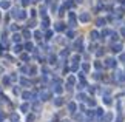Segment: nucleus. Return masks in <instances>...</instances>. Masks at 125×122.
<instances>
[{
  "label": "nucleus",
  "mask_w": 125,
  "mask_h": 122,
  "mask_svg": "<svg viewBox=\"0 0 125 122\" xmlns=\"http://www.w3.org/2000/svg\"><path fill=\"white\" fill-rule=\"evenodd\" d=\"M108 34H110V30H107V28H105V30L102 31V37H107Z\"/></svg>",
  "instance_id": "603ef678"
},
{
  "label": "nucleus",
  "mask_w": 125,
  "mask_h": 122,
  "mask_svg": "<svg viewBox=\"0 0 125 122\" xmlns=\"http://www.w3.org/2000/svg\"><path fill=\"white\" fill-rule=\"evenodd\" d=\"M48 60H50V63H56L57 57H56V56H52V54H50V57H48Z\"/></svg>",
  "instance_id": "4c0bfd02"
},
{
  "label": "nucleus",
  "mask_w": 125,
  "mask_h": 122,
  "mask_svg": "<svg viewBox=\"0 0 125 122\" xmlns=\"http://www.w3.org/2000/svg\"><path fill=\"white\" fill-rule=\"evenodd\" d=\"M45 39H46V40H50V39H52V31H46V34H45Z\"/></svg>",
  "instance_id": "37998d69"
},
{
  "label": "nucleus",
  "mask_w": 125,
  "mask_h": 122,
  "mask_svg": "<svg viewBox=\"0 0 125 122\" xmlns=\"http://www.w3.org/2000/svg\"><path fill=\"white\" fill-rule=\"evenodd\" d=\"M30 12H31V17H36V12H37V11H36V9H31Z\"/></svg>",
  "instance_id": "4d7b16f0"
},
{
  "label": "nucleus",
  "mask_w": 125,
  "mask_h": 122,
  "mask_svg": "<svg viewBox=\"0 0 125 122\" xmlns=\"http://www.w3.org/2000/svg\"><path fill=\"white\" fill-rule=\"evenodd\" d=\"M59 14H60V16H63V14H65V5H62V6L59 8Z\"/></svg>",
  "instance_id": "49530a36"
},
{
  "label": "nucleus",
  "mask_w": 125,
  "mask_h": 122,
  "mask_svg": "<svg viewBox=\"0 0 125 122\" xmlns=\"http://www.w3.org/2000/svg\"><path fill=\"white\" fill-rule=\"evenodd\" d=\"M0 74H2V70H0Z\"/></svg>",
  "instance_id": "0e129e2a"
},
{
  "label": "nucleus",
  "mask_w": 125,
  "mask_h": 122,
  "mask_svg": "<svg viewBox=\"0 0 125 122\" xmlns=\"http://www.w3.org/2000/svg\"><path fill=\"white\" fill-rule=\"evenodd\" d=\"M52 91H54L56 94H62V91H63V87L59 84V79H56V84L52 87Z\"/></svg>",
  "instance_id": "20e7f679"
},
{
  "label": "nucleus",
  "mask_w": 125,
  "mask_h": 122,
  "mask_svg": "<svg viewBox=\"0 0 125 122\" xmlns=\"http://www.w3.org/2000/svg\"><path fill=\"white\" fill-rule=\"evenodd\" d=\"M28 110H30V104H28V102H25V104H22V105H20V111L26 113Z\"/></svg>",
  "instance_id": "393cba45"
},
{
  "label": "nucleus",
  "mask_w": 125,
  "mask_h": 122,
  "mask_svg": "<svg viewBox=\"0 0 125 122\" xmlns=\"http://www.w3.org/2000/svg\"><path fill=\"white\" fill-rule=\"evenodd\" d=\"M117 40H119V34L117 33H111V39H110V42H111V43H117Z\"/></svg>",
  "instance_id": "aec40b11"
},
{
  "label": "nucleus",
  "mask_w": 125,
  "mask_h": 122,
  "mask_svg": "<svg viewBox=\"0 0 125 122\" xmlns=\"http://www.w3.org/2000/svg\"><path fill=\"white\" fill-rule=\"evenodd\" d=\"M22 36L25 37V39H30V37H31V33L28 31V30H25V31H23V34H22Z\"/></svg>",
  "instance_id": "79ce46f5"
},
{
  "label": "nucleus",
  "mask_w": 125,
  "mask_h": 122,
  "mask_svg": "<svg viewBox=\"0 0 125 122\" xmlns=\"http://www.w3.org/2000/svg\"><path fill=\"white\" fill-rule=\"evenodd\" d=\"M0 17H2V16H0Z\"/></svg>",
  "instance_id": "338daca9"
},
{
  "label": "nucleus",
  "mask_w": 125,
  "mask_h": 122,
  "mask_svg": "<svg viewBox=\"0 0 125 122\" xmlns=\"http://www.w3.org/2000/svg\"><path fill=\"white\" fill-rule=\"evenodd\" d=\"M37 74V68L36 67H30V76H36Z\"/></svg>",
  "instance_id": "7c9ffc66"
},
{
  "label": "nucleus",
  "mask_w": 125,
  "mask_h": 122,
  "mask_svg": "<svg viewBox=\"0 0 125 122\" xmlns=\"http://www.w3.org/2000/svg\"><path fill=\"white\" fill-rule=\"evenodd\" d=\"M34 26H36V20H34V19H31V20L28 22V28H34Z\"/></svg>",
  "instance_id": "58836bf2"
},
{
  "label": "nucleus",
  "mask_w": 125,
  "mask_h": 122,
  "mask_svg": "<svg viewBox=\"0 0 125 122\" xmlns=\"http://www.w3.org/2000/svg\"><path fill=\"white\" fill-rule=\"evenodd\" d=\"M90 20H91V16H90V12L83 11V12H80V14H79V22H80V23H88Z\"/></svg>",
  "instance_id": "f03ea898"
},
{
  "label": "nucleus",
  "mask_w": 125,
  "mask_h": 122,
  "mask_svg": "<svg viewBox=\"0 0 125 122\" xmlns=\"http://www.w3.org/2000/svg\"><path fill=\"white\" fill-rule=\"evenodd\" d=\"M86 99H88V97H86L85 93H77V100L79 102H86Z\"/></svg>",
  "instance_id": "a211bd4d"
},
{
  "label": "nucleus",
  "mask_w": 125,
  "mask_h": 122,
  "mask_svg": "<svg viewBox=\"0 0 125 122\" xmlns=\"http://www.w3.org/2000/svg\"><path fill=\"white\" fill-rule=\"evenodd\" d=\"M114 122H122V116H121V114H119V116H117V118H116V121H114Z\"/></svg>",
  "instance_id": "bf43d9fd"
},
{
  "label": "nucleus",
  "mask_w": 125,
  "mask_h": 122,
  "mask_svg": "<svg viewBox=\"0 0 125 122\" xmlns=\"http://www.w3.org/2000/svg\"><path fill=\"white\" fill-rule=\"evenodd\" d=\"M11 121H12V122H19V114L12 113V114H11Z\"/></svg>",
  "instance_id": "ea45409f"
},
{
  "label": "nucleus",
  "mask_w": 125,
  "mask_h": 122,
  "mask_svg": "<svg viewBox=\"0 0 125 122\" xmlns=\"http://www.w3.org/2000/svg\"><path fill=\"white\" fill-rule=\"evenodd\" d=\"M119 62H124L125 63V53H121V56H119Z\"/></svg>",
  "instance_id": "8fccbe9b"
},
{
  "label": "nucleus",
  "mask_w": 125,
  "mask_h": 122,
  "mask_svg": "<svg viewBox=\"0 0 125 122\" xmlns=\"http://www.w3.org/2000/svg\"><path fill=\"white\" fill-rule=\"evenodd\" d=\"M19 82H20V85H22V87H31V82L28 80V79H25V77H22V79L19 80Z\"/></svg>",
  "instance_id": "412c9836"
},
{
  "label": "nucleus",
  "mask_w": 125,
  "mask_h": 122,
  "mask_svg": "<svg viewBox=\"0 0 125 122\" xmlns=\"http://www.w3.org/2000/svg\"><path fill=\"white\" fill-rule=\"evenodd\" d=\"M20 40H22V36H20V34H17V33H14L12 34V42L14 43H20Z\"/></svg>",
  "instance_id": "6ab92c4d"
},
{
  "label": "nucleus",
  "mask_w": 125,
  "mask_h": 122,
  "mask_svg": "<svg viewBox=\"0 0 125 122\" xmlns=\"http://www.w3.org/2000/svg\"><path fill=\"white\" fill-rule=\"evenodd\" d=\"M77 70H79V63L73 62V63H71V71H77Z\"/></svg>",
  "instance_id": "2f4dec72"
},
{
  "label": "nucleus",
  "mask_w": 125,
  "mask_h": 122,
  "mask_svg": "<svg viewBox=\"0 0 125 122\" xmlns=\"http://www.w3.org/2000/svg\"><path fill=\"white\" fill-rule=\"evenodd\" d=\"M5 119V116H3V113H2V111H0V122H2Z\"/></svg>",
  "instance_id": "e2e57ef3"
},
{
  "label": "nucleus",
  "mask_w": 125,
  "mask_h": 122,
  "mask_svg": "<svg viewBox=\"0 0 125 122\" xmlns=\"http://www.w3.org/2000/svg\"><path fill=\"white\" fill-rule=\"evenodd\" d=\"M113 119H114V114H113V113L104 114V121H105V122H113Z\"/></svg>",
  "instance_id": "f3484780"
},
{
  "label": "nucleus",
  "mask_w": 125,
  "mask_h": 122,
  "mask_svg": "<svg viewBox=\"0 0 125 122\" xmlns=\"http://www.w3.org/2000/svg\"><path fill=\"white\" fill-rule=\"evenodd\" d=\"M25 50H26L28 53H30V51H32V50H34V45H32V43H31V42H28V43H26V45H25Z\"/></svg>",
  "instance_id": "bb28decb"
},
{
  "label": "nucleus",
  "mask_w": 125,
  "mask_h": 122,
  "mask_svg": "<svg viewBox=\"0 0 125 122\" xmlns=\"http://www.w3.org/2000/svg\"><path fill=\"white\" fill-rule=\"evenodd\" d=\"M121 36H122V37H125V26H122V28H121Z\"/></svg>",
  "instance_id": "6e6d98bb"
},
{
  "label": "nucleus",
  "mask_w": 125,
  "mask_h": 122,
  "mask_svg": "<svg viewBox=\"0 0 125 122\" xmlns=\"http://www.w3.org/2000/svg\"><path fill=\"white\" fill-rule=\"evenodd\" d=\"M12 51L16 53V54H20V53H22V45L16 43V45H14V48H12Z\"/></svg>",
  "instance_id": "b1692460"
},
{
  "label": "nucleus",
  "mask_w": 125,
  "mask_h": 122,
  "mask_svg": "<svg viewBox=\"0 0 125 122\" xmlns=\"http://www.w3.org/2000/svg\"><path fill=\"white\" fill-rule=\"evenodd\" d=\"M82 45H83V40H82V37H79L77 40L74 42V48H76V50H79V51H82V50H83Z\"/></svg>",
  "instance_id": "6e6552de"
},
{
  "label": "nucleus",
  "mask_w": 125,
  "mask_h": 122,
  "mask_svg": "<svg viewBox=\"0 0 125 122\" xmlns=\"http://www.w3.org/2000/svg\"><path fill=\"white\" fill-rule=\"evenodd\" d=\"M86 104H88L90 107H96V100L94 99H86Z\"/></svg>",
  "instance_id": "e433bc0d"
},
{
  "label": "nucleus",
  "mask_w": 125,
  "mask_h": 122,
  "mask_svg": "<svg viewBox=\"0 0 125 122\" xmlns=\"http://www.w3.org/2000/svg\"><path fill=\"white\" fill-rule=\"evenodd\" d=\"M104 104L105 105H111L113 104V97L111 96H104Z\"/></svg>",
  "instance_id": "5701e85b"
},
{
  "label": "nucleus",
  "mask_w": 125,
  "mask_h": 122,
  "mask_svg": "<svg viewBox=\"0 0 125 122\" xmlns=\"http://www.w3.org/2000/svg\"><path fill=\"white\" fill-rule=\"evenodd\" d=\"M36 121V116L34 114H28L26 116V122H34Z\"/></svg>",
  "instance_id": "72a5a7b5"
},
{
  "label": "nucleus",
  "mask_w": 125,
  "mask_h": 122,
  "mask_svg": "<svg viewBox=\"0 0 125 122\" xmlns=\"http://www.w3.org/2000/svg\"><path fill=\"white\" fill-rule=\"evenodd\" d=\"M122 50H124L122 43H113V45H111V51L113 53H122Z\"/></svg>",
  "instance_id": "423d86ee"
},
{
  "label": "nucleus",
  "mask_w": 125,
  "mask_h": 122,
  "mask_svg": "<svg viewBox=\"0 0 125 122\" xmlns=\"http://www.w3.org/2000/svg\"><path fill=\"white\" fill-rule=\"evenodd\" d=\"M14 94H20V90H19V88H14Z\"/></svg>",
  "instance_id": "052dcab7"
},
{
  "label": "nucleus",
  "mask_w": 125,
  "mask_h": 122,
  "mask_svg": "<svg viewBox=\"0 0 125 122\" xmlns=\"http://www.w3.org/2000/svg\"><path fill=\"white\" fill-rule=\"evenodd\" d=\"M66 37H68V39H74V31L68 30V31H66Z\"/></svg>",
  "instance_id": "f704fd0d"
},
{
  "label": "nucleus",
  "mask_w": 125,
  "mask_h": 122,
  "mask_svg": "<svg viewBox=\"0 0 125 122\" xmlns=\"http://www.w3.org/2000/svg\"><path fill=\"white\" fill-rule=\"evenodd\" d=\"M68 111L70 113H76L77 111V104L76 102H68Z\"/></svg>",
  "instance_id": "1a4fd4ad"
},
{
  "label": "nucleus",
  "mask_w": 125,
  "mask_h": 122,
  "mask_svg": "<svg viewBox=\"0 0 125 122\" xmlns=\"http://www.w3.org/2000/svg\"><path fill=\"white\" fill-rule=\"evenodd\" d=\"M116 2H117L119 5H125V0H116Z\"/></svg>",
  "instance_id": "680f3d73"
},
{
  "label": "nucleus",
  "mask_w": 125,
  "mask_h": 122,
  "mask_svg": "<svg viewBox=\"0 0 125 122\" xmlns=\"http://www.w3.org/2000/svg\"><path fill=\"white\" fill-rule=\"evenodd\" d=\"M9 77H11V82H16V80L19 79V77L16 76V73H12V74H11V76H9Z\"/></svg>",
  "instance_id": "3c124183"
},
{
  "label": "nucleus",
  "mask_w": 125,
  "mask_h": 122,
  "mask_svg": "<svg viewBox=\"0 0 125 122\" xmlns=\"http://www.w3.org/2000/svg\"><path fill=\"white\" fill-rule=\"evenodd\" d=\"M71 60H73V62H77V63H79V60H80V56H79V54H74L73 57H71Z\"/></svg>",
  "instance_id": "c03bdc74"
},
{
  "label": "nucleus",
  "mask_w": 125,
  "mask_h": 122,
  "mask_svg": "<svg viewBox=\"0 0 125 122\" xmlns=\"http://www.w3.org/2000/svg\"><path fill=\"white\" fill-rule=\"evenodd\" d=\"M90 68H91V67H90V63H86V62L82 63V70H83L85 73H86V71H90Z\"/></svg>",
  "instance_id": "c9c22d12"
},
{
  "label": "nucleus",
  "mask_w": 125,
  "mask_h": 122,
  "mask_svg": "<svg viewBox=\"0 0 125 122\" xmlns=\"http://www.w3.org/2000/svg\"><path fill=\"white\" fill-rule=\"evenodd\" d=\"M40 16H42V17H46V8H45V6L40 8Z\"/></svg>",
  "instance_id": "a19ab883"
},
{
  "label": "nucleus",
  "mask_w": 125,
  "mask_h": 122,
  "mask_svg": "<svg viewBox=\"0 0 125 122\" xmlns=\"http://www.w3.org/2000/svg\"><path fill=\"white\" fill-rule=\"evenodd\" d=\"M116 79L119 82H125V71H117L116 73Z\"/></svg>",
  "instance_id": "f8f14e48"
},
{
  "label": "nucleus",
  "mask_w": 125,
  "mask_h": 122,
  "mask_svg": "<svg viewBox=\"0 0 125 122\" xmlns=\"http://www.w3.org/2000/svg\"><path fill=\"white\" fill-rule=\"evenodd\" d=\"M93 77H94L96 80H99V79H100V77H102V76H100V73H96V74H94Z\"/></svg>",
  "instance_id": "5fc2aeb1"
},
{
  "label": "nucleus",
  "mask_w": 125,
  "mask_h": 122,
  "mask_svg": "<svg viewBox=\"0 0 125 122\" xmlns=\"http://www.w3.org/2000/svg\"><path fill=\"white\" fill-rule=\"evenodd\" d=\"M34 39L36 40H42V33L40 31H34Z\"/></svg>",
  "instance_id": "473e14b6"
},
{
  "label": "nucleus",
  "mask_w": 125,
  "mask_h": 122,
  "mask_svg": "<svg viewBox=\"0 0 125 122\" xmlns=\"http://www.w3.org/2000/svg\"><path fill=\"white\" fill-rule=\"evenodd\" d=\"M26 11H23V9H20V11H19V16H17V20H25L26 19Z\"/></svg>",
  "instance_id": "dca6fc26"
},
{
  "label": "nucleus",
  "mask_w": 125,
  "mask_h": 122,
  "mask_svg": "<svg viewBox=\"0 0 125 122\" xmlns=\"http://www.w3.org/2000/svg\"><path fill=\"white\" fill-rule=\"evenodd\" d=\"M11 30H12V31H14V33H16V31H17V30H19V26H16V25H11Z\"/></svg>",
  "instance_id": "13d9d810"
},
{
  "label": "nucleus",
  "mask_w": 125,
  "mask_h": 122,
  "mask_svg": "<svg viewBox=\"0 0 125 122\" xmlns=\"http://www.w3.org/2000/svg\"><path fill=\"white\" fill-rule=\"evenodd\" d=\"M66 82H68L66 85H71V87H73V85L76 84V77H74V76H70V77H68V80H66Z\"/></svg>",
  "instance_id": "a878e982"
},
{
  "label": "nucleus",
  "mask_w": 125,
  "mask_h": 122,
  "mask_svg": "<svg viewBox=\"0 0 125 122\" xmlns=\"http://www.w3.org/2000/svg\"><path fill=\"white\" fill-rule=\"evenodd\" d=\"M94 68H96V70H102V68H104V65H102V63H100V60H96L94 62Z\"/></svg>",
  "instance_id": "cd10ccee"
},
{
  "label": "nucleus",
  "mask_w": 125,
  "mask_h": 122,
  "mask_svg": "<svg viewBox=\"0 0 125 122\" xmlns=\"http://www.w3.org/2000/svg\"><path fill=\"white\" fill-rule=\"evenodd\" d=\"M77 20H79V17L76 16V12L70 11V12H68V25H70L71 28H76V26H77Z\"/></svg>",
  "instance_id": "f257e3e1"
},
{
  "label": "nucleus",
  "mask_w": 125,
  "mask_h": 122,
  "mask_svg": "<svg viewBox=\"0 0 125 122\" xmlns=\"http://www.w3.org/2000/svg\"><path fill=\"white\" fill-rule=\"evenodd\" d=\"M54 30L57 33H62V31H65V23H62V22H57L54 23Z\"/></svg>",
  "instance_id": "0eeeda50"
},
{
  "label": "nucleus",
  "mask_w": 125,
  "mask_h": 122,
  "mask_svg": "<svg viewBox=\"0 0 125 122\" xmlns=\"http://www.w3.org/2000/svg\"><path fill=\"white\" fill-rule=\"evenodd\" d=\"M0 8L2 9H9L11 8V2H9V0H2V2H0Z\"/></svg>",
  "instance_id": "9d476101"
},
{
  "label": "nucleus",
  "mask_w": 125,
  "mask_h": 122,
  "mask_svg": "<svg viewBox=\"0 0 125 122\" xmlns=\"http://www.w3.org/2000/svg\"><path fill=\"white\" fill-rule=\"evenodd\" d=\"M88 91L91 93V94H93V93L96 91V88H94V85H90V87H88Z\"/></svg>",
  "instance_id": "864d4df0"
},
{
  "label": "nucleus",
  "mask_w": 125,
  "mask_h": 122,
  "mask_svg": "<svg viewBox=\"0 0 125 122\" xmlns=\"http://www.w3.org/2000/svg\"><path fill=\"white\" fill-rule=\"evenodd\" d=\"M39 99H40V100H48V99H51V91H48V90L43 88V90L40 91V94H39Z\"/></svg>",
  "instance_id": "7ed1b4c3"
},
{
  "label": "nucleus",
  "mask_w": 125,
  "mask_h": 122,
  "mask_svg": "<svg viewBox=\"0 0 125 122\" xmlns=\"http://www.w3.org/2000/svg\"><path fill=\"white\" fill-rule=\"evenodd\" d=\"M105 65H107V67H110V68H116V65H117V60H116V59H113V57H108V59L105 60Z\"/></svg>",
  "instance_id": "39448f33"
},
{
  "label": "nucleus",
  "mask_w": 125,
  "mask_h": 122,
  "mask_svg": "<svg viewBox=\"0 0 125 122\" xmlns=\"http://www.w3.org/2000/svg\"><path fill=\"white\" fill-rule=\"evenodd\" d=\"M20 96H22V99H23V100H30L31 97H32V93H31V91H23Z\"/></svg>",
  "instance_id": "9b49d317"
},
{
  "label": "nucleus",
  "mask_w": 125,
  "mask_h": 122,
  "mask_svg": "<svg viewBox=\"0 0 125 122\" xmlns=\"http://www.w3.org/2000/svg\"><path fill=\"white\" fill-rule=\"evenodd\" d=\"M105 23H107V20H105L104 17H99L97 20H96V26H97V28H102V26H105Z\"/></svg>",
  "instance_id": "2eb2a0df"
},
{
  "label": "nucleus",
  "mask_w": 125,
  "mask_h": 122,
  "mask_svg": "<svg viewBox=\"0 0 125 122\" xmlns=\"http://www.w3.org/2000/svg\"><path fill=\"white\" fill-rule=\"evenodd\" d=\"M20 59H22L23 62H26V60H30V56H28V54H22V56H20Z\"/></svg>",
  "instance_id": "de8ad7c7"
},
{
  "label": "nucleus",
  "mask_w": 125,
  "mask_h": 122,
  "mask_svg": "<svg viewBox=\"0 0 125 122\" xmlns=\"http://www.w3.org/2000/svg\"><path fill=\"white\" fill-rule=\"evenodd\" d=\"M32 110L34 111H39L40 110V102H34V104H32V107H31Z\"/></svg>",
  "instance_id": "c756f323"
},
{
  "label": "nucleus",
  "mask_w": 125,
  "mask_h": 122,
  "mask_svg": "<svg viewBox=\"0 0 125 122\" xmlns=\"http://www.w3.org/2000/svg\"><path fill=\"white\" fill-rule=\"evenodd\" d=\"M65 104V100H63V97H60V96H57L56 97V99H54V105L56 107H62V105H63Z\"/></svg>",
  "instance_id": "4468645a"
},
{
  "label": "nucleus",
  "mask_w": 125,
  "mask_h": 122,
  "mask_svg": "<svg viewBox=\"0 0 125 122\" xmlns=\"http://www.w3.org/2000/svg\"><path fill=\"white\" fill-rule=\"evenodd\" d=\"M48 26H50V19H48V17H43V20H42V28H43V30H46Z\"/></svg>",
  "instance_id": "4be33fe9"
},
{
  "label": "nucleus",
  "mask_w": 125,
  "mask_h": 122,
  "mask_svg": "<svg viewBox=\"0 0 125 122\" xmlns=\"http://www.w3.org/2000/svg\"><path fill=\"white\" fill-rule=\"evenodd\" d=\"M31 2H34V0H22V5H23V6H28Z\"/></svg>",
  "instance_id": "09e8293b"
},
{
  "label": "nucleus",
  "mask_w": 125,
  "mask_h": 122,
  "mask_svg": "<svg viewBox=\"0 0 125 122\" xmlns=\"http://www.w3.org/2000/svg\"><path fill=\"white\" fill-rule=\"evenodd\" d=\"M96 56H97V57H102L104 56V50H102V48H99V51H96Z\"/></svg>",
  "instance_id": "a18cd8bd"
},
{
  "label": "nucleus",
  "mask_w": 125,
  "mask_h": 122,
  "mask_svg": "<svg viewBox=\"0 0 125 122\" xmlns=\"http://www.w3.org/2000/svg\"><path fill=\"white\" fill-rule=\"evenodd\" d=\"M65 122H68V121H65Z\"/></svg>",
  "instance_id": "69168bd1"
},
{
  "label": "nucleus",
  "mask_w": 125,
  "mask_h": 122,
  "mask_svg": "<svg viewBox=\"0 0 125 122\" xmlns=\"http://www.w3.org/2000/svg\"><path fill=\"white\" fill-rule=\"evenodd\" d=\"M2 80H3V85H9V84H11V77H9V76H5Z\"/></svg>",
  "instance_id": "c85d7f7f"
},
{
  "label": "nucleus",
  "mask_w": 125,
  "mask_h": 122,
  "mask_svg": "<svg viewBox=\"0 0 125 122\" xmlns=\"http://www.w3.org/2000/svg\"><path fill=\"white\" fill-rule=\"evenodd\" d=\"M90 37H91V40H97V39L100 37V34H99L97 30H93V31L90 33Z\"/></svg>",
  "instance_id": "ddd939ff"
}]
</instances>
